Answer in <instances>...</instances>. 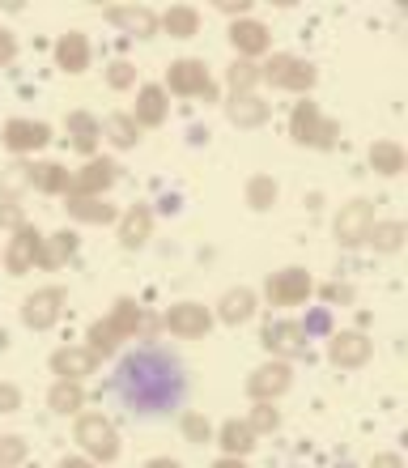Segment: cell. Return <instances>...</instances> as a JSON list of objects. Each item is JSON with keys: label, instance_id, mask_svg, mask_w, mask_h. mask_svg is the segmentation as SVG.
I'll list each match as a JSON object with an SVG mask.
<instances>
[{"label": "cell", "instance_id": "9c48e42d", "mask_svg": "<svg viewBox=\"0 0 408 468\" xmlns=\"http://www.w3.org/2000/svg\"><path fill=\"white\" fill-rule=\"evenodd\" d=\"M289 383H294V370H289L285 357H277V362H264L260 370H251L247 392L251 400H277V396L289 392Z\"/></svg>", "mask_w": 408, "mask_h": 468}, {"label": "cell", "instance_id": "ba28073f", "mask_svg": "<svg viewBox=\"0 0 408 468\" xmlns=\"http://www.w3.org/2000/svg\"><path fill=\"white\" fill-rule=\"evenodd\" d=\"M166 333L171 336H183V341H200V336H209L213 328V315L200 303H174L171 311H166Z\"/></svg>", "mask_w": 408, "mask_h": 468}, {"label": "cell", "instance_id": "60d3db41", "mask_svg": "<svg viewBox=\"0 0 408 468\" xmlns=\"http://www.w3.org/2000/svg\"><path fill=\"white\" fill-rule=\"evenodd\" d=\"M107 81H111L115 90H128V86H136V64H128V60H115L111 69H107Z\"/></svg>", "mask_w": 408, "mask_h": 468}, {"label": "cell", "instance_id": "484cf974", "mask_svg": "<svg viewBox=\"0 0 408 468\" xmlns=\"http://www.w3.org/2000/svg\"><path fill=\"white\" fill-rule=\"evenodd\" d=\"M68 133H73V149L94 154V149H99V136H102V123L86 112H73L68 115Z\"/></svg>", "mask_w": 408, "mask_h": 468}, {"label": "cell", "instance_id": "ab89813d", "mask_svg": "<svg viewBox=\"0 0 408 468\" xmlns=\"http://www.w3.org/2000/svg\"><path fill=\"white\" fill-rule=\"evenodd\" d=\"M179 426H183L187 443H209V439H213V426H209V418H204V413H183V421H179Z\"/></svg>", "mask_w": 408, "mask_h": 468}, {"label": "cell", "instance_id": "7a4b0ae2", "mask_svg": "<svg viewBox=\"0 0 408 468\" xmlns=\"http://www.w3.org/2000/svg\"><path fill=\"white\" fill-rule=\"evenodd\" d=\"M260 77L268 81V86L307 94V90H315V81H319V69L307 64V60H298V56H272L268 69H260Z\"/></svg>", "mask_w": 408, "mask_h": 468}, {"label": "cell", "instance_id": "b9f144b4", "mask_svg": "<svg viewBox=\"0 0 408 468\" xmlns=\"http://www.w3.org/2000/svg\"><path fill=\"white\" fill-rule=\"evenodd\" d=\"M26 226V213L17 200H0V230H22Z\"/></svg>", "mask_w": 408, "mask_h": 468}, {"label": "cell", "instance_id": "bcb514c9", "mask_svg": "<svg viewBox=\"0 0 408 468\" xmlns=\"http://www.w3.org/2000/svg\"><path fill=\"white\" fill-rule=\"evenodd\" d=\"M222 13H230V17H243V13L251 9V0H238V5H217Z\"/></svg>", "mask_w": 408, "mask_h": 468}, {"label": "cell", "instance_id": "f1b7e54d", "mask_svg": "<svg viewBox=\"0 0 408 468\" xmlns=\"http://www.w3.org/2000/svg\"><path fill=\"white\" fill-rule=\"evenodd\" d=\"M366 243H371L374 251L392 256V251H400V247H404V222H374L371 234H366Z\"/></svg>", "mask_w": 408, "mask_h": 468}, {"label": "cell", "instance_id": "2e32d148", "mask_svg": "<svg viewBox=\"0 0 408 468\" xmlns=\"http://www.w3.org/2000/svg\"><path fill=\"white\" fill-rule=\"evenodd\" d=\"M225 115H230V123H238V128H260V123H268L272 107L264 99H251V94H230Z\"/></svg>", "mask_w": 408, "mask_h": 468}, {"label": "cell", "instance_id": "83f0119b", "mask_svg": "<svg viewBox=\"0 0 408 468\" xmlns=\"http://www.w3.org/2000/svg\"><path fill=\"white\" fill-rule=\"evenodd\" d=\"M162 30L171 38H192L200 30V13L192 9V5H174V9H166V17H162Z\"/></svg>", "mask_w": 408, "mask_h": 468}, {"label": "cell", "instance_id": "1f68e13d", "mask_svg": "<svg viewBox=\"0 0 408 468\" xmlns=\"http://www.w3.org/2000/svg\"><path fill=\"white\" fill-rule=\"evenodd\" d=\"M102 133L111 136V145H120V149H132L136 141H141V133H136V120H132V115H124V112L107 115V123H102Z\"/></svg>", "mask_w": 408, "mask_h": 468}, {"label": "cell", "instance_id": "cb8c5ba5", "mask_svg": "<svg viewBox=\"0 0 408 468\" xmlns=\"http://www.w3.org/2000/svg\"><path fill=\"white\" fill-rule=\"evenodd\" d=\"M153 234V213L145 209V205H132L124 218V226H120V243L124 247H141Z\"/></svg>", "mask_w": 408, "mask_h": 468}, {"label": "cell", "instance_id": "ffe728a7", "mask_svg": "<svg viewBox=\"0 0 408 468\" xmlns=\"http://www.w3.org/2000/svg\"><path fill=\"white\" fill-rule=\"evenodd\" d=\"M217 315H222V324H230V328H238V324H247L251 315H256V294H251L247 285H238V290H230V294L222 298V307H217Z\"/></svg>", "mask_w": 408, "mask_h": 468}, {"label": "cell", "instance_id": "5bb4252c", "mask_svg": "<svg viewBox=\"0 0 408 468\" xmlns=\"http://www.w3.org/2000/svg\"><path fill=\"white\" fill-rule=\"evenodd\" d=\"M264 349L281 357H298L307 354V328L302 324H268L264 328Z\"/></svg>", "mask_w": 408, "mask_h": 468}, {"label": "cell", "instance_id": "ee69618b", "mask_svg": "<svg viewBox=\"0 0 408 468\" xmlns=\"http://www.w3.org/2000/svg\"><path fill=\"white\" fill-rule=\"evenodd\" d=\"M13 56H17V38L0 26V64H13Z\"/></svg>", "mask_w": 408, "mask_h": 468}, {"label": "cell", "instance_id": "d6a6232c", "mask_svg": "<svg viewBox=\"0 0 408 468\" xmlns=\"http://www.w3.org/2000/svg\"><path fill=\"white\" fill-rule=\"evenodd\" d=\"M30 187H38V192H60L68 187V175H64V166H56V162H38V166H30Z\"/></svg>", "mask_w": 408, "mask_h": 468}, {"label": "cell", "instance_id": "4fadbf2b", "mask_svg": "<svg viewBox=\"0 0 408 468\" xmlns=\"http://www.w3.org/2000/svg\"><path fill=\"white\" fill-rule=\"evenodd\" d=\"M51 370L60 375V379H86V375H94L99 370V354L94 349H77V346H64L51 354Z\"/></svg>", "mask_w": 408, "mask_h": 468}, {"label": "cell", "instance_id": "277c9868", "mask_svg": "<svg viewBox=\"0 0 408 468\" xmlns=\"http://www.w3.org/2000/svg\"><path fill=\"white\" fill-rule=\"evenodd\" d=\"M120 179V162L111 158H89L81 171L68 179V187H64V197H102L107 187Z\"/></svg>", "mask_w": 408, "mask_h": 468}, {"label": "cell", "instance_id": "52a82bcc", "mask_svg": "<svg viewBox=\"0 0 408 468\" xmlns=\"http://www.w3.org/2000/svg\"><path fill=\"white\" fill-rule=\"evenodd\" d=\"M166 81H171V90L174 94H183V99H213V94H217L204 60H174L171 73H166Z\"/></svg>", "mask_w": 408, "mask_h": 468}, {"label": "cell", "instance_id": "d590c367", "mask_svg": "<svg viewBox=\"0 0 408 468\" xmlns=\"http://www.w3.org/2000/svg\"><path fill=\"white\" fill-rule=\"evenodd\" d=\"M225 81H230V90H235V94H251V86L260 81V69H256V64H247V60H235V64H230V73H225Z\"/></svg>", "mask_w": 408, "mask_h": 468}, {"label": "cell", "instance_id": "74e56055", "mask_svg": "<svg viewBox=\"0 0 408 468\" xmlns=\"http://www.w3.org/2000/svg\"><path fill=\"white\" fill-rule=\"evenodd\" d=\"M26 187H30V166L13 162L9 171H5V179H0V192H5V200H17V192H26Z\"/></svg>", "mask_w": 408, "mask_h": 468}, {"label": "cell", "instance_id": "4dcf8cb0", "mask_svg": "<svg viewBox=\"0 0 408 468\" xmlns=\"http://www.w3.org/2000/svg\"><path fill=\"white\" fill-rule=\"evenodd\" d=\"M107 320L115 324V333H120V336H136L141 328H145V315H141V307H136L132 298H120V303H115V311L107 315Z\"/></svg>", "mask_w": 408, "mask_h": 468}, {"label": "cell", "instance_id": "30bf717a", "mask_svg": "<svg viewBox=\"0 0 408 468\" xmlns=\"http://www.w3.org/2000/svg\"><path fill=\"white\" fill-rule=\"evenodd\" d=\"M38 251H43V234L26 222L22 230H13V243L5 247V269L13 277H22V272H30L38 264Z\"/></svg>", "mask_w": 408, "mask_h": 468}, {"label": "cell", "instance_id": "f35d334b", "mask_svg": "<svg viewBox=\"0 0 408 468\" xmlns=\"http://www.w3.org/2000/svg\"><path fill=\"white\" fill-rule=\"evenodd\" d=\"M247 426L256 434H268V431H277V426H281V413H277V405H272V400H260V405L251 409Z\"/></svg>", "mask_w": 408, "mask_h": 468}, {"label": "cell", "instance_id": "d6986e66", "mask_svg": "<svg viewBox=\"0 0 408 468\" xmlns=\"http://www.w3.org/2000/svg\"><path fill=\"white\" fill-rule=\"evenodd\" d=\"M64 209L73 213L77 222H94V226L115 222V205L102 197H64Z\"/></svg>", "mask_w": 408, "mask_h": 468}, {"label": "cell", "instance_id": "836d02e7", "mask_svg": "<svg viewBox=\"0 0 408 468\" xmlns=\"http://www.w3.org/2000/svg\"><path fill=\"white\" fill-rule=\"evenodd\" d=\"M247 205L256 213H268L272 205H277V179H272V175H256V179H247Z\"/></svg>", "mask_w": 408, "mask_h": 468}, {"label": "cell", "instance_id": "ac0fdd59", "mask_svg": "<svg viewBox=\"0 0 408 468\" xmlns=\"http://www.w3.org/2000/svg\"><path fill=\"white\" fill-rule=\"evenodd\" d=\"M230 43H235L243 56H260V51H268V26L251 22V17H238V22L230 26Z\"/></svg>", "mask_w": 408, "mask_h": 468}, {"label": "cell", "instance_id": "7dc6e473", "mask_svg": "<svg viewBox=\"0 0 408 468\" xmlns=\"http://www.w3.org/2000/svg\"><path fill=\"white\" fill-rule=\"evenodd\" d=\"M323 294H328V298H332V303H336V298H353V290H349V285H328Z\"/></svg>", "mask_w": 408, "mask_h": 468}, {"label": "cell", "instance_id": "8992f818", "mask_svg": "<svg viewBox=\"0 0 408 468\" xmlns=\"http://www.w3.org/2000/svg\"><path fill=\"white\" fill-rule=\"evenodd\" d=\"M374 226V205L371 200H349L345 209L336 213V243L340 247H361L366 243V234Z\"/></svg>", "mask_w": 408, "mask_h": 468}, {"label": "cell", "instance_id": "f546056e", "mask_svg": "<svg viewBox=\"0 0 408 468\" xmlns=\"http://www.w3.org/2000/svg\"><path fill=\"white\" fill-rule=\"evenodd\" d=\"M73 251H77V234H51V243H43V251H38V269H60Z\"/></svg>", "mask_w": 408, "mask_h": 468}, {"label": "cell", "instance_id": "c3c4849f", "mask_svg": "<svg viewBox=\"0 0 408 468\" xmlns=\"http://www.w3.org/2000/svg\"><path fill=\"white\" fill-rule=\"evenodd\" d=\"M89 456H64V468H86Z\"/></svg>", "mask_w": 408, "mask_h": 468}, {"label": "cell", "instance_id": "e575fe53", "mask_svg": "<svg viewBox=\"0 0 408 468\" xmlns=\"http://www.w3.org/2000/svg\"><path fill=\"white\" fill-rule=\"evenodd\" d=\"M89 349H94V354L99 357H107V354H115V349H120V341H124V336L115 333V324L111 320H99V324H89Z\"/></svg>", "mask_w": 408, "mask_h": 468}, {"label": "cell", "instance_id": "9a60e30c", "mask_svg": "<svg viewBox=\"0 0 408 468\" xmlns=\"http://www.w3.org/2000/svg\"><path fill=\"white\" fill-rule=\"evenodd\" d=\"M319 123H323V115L315 102L310 99L294 102V112H289V136H294L298 145H315V141H319Z\"/></svg>", "mask_w": 408, "mask_h": 468}, {"label": "cell", "instance_id": "4316f807", "mask_svg": "<svg viewBox=\"0 0 408 468\" xmlns=\"http://www.w3.org/2000/svg\"><path fill=\"white\" fill-rule=\"evenodd\" d=\"M47 405H51V413H77V409L86 405V392H81L77 379H56L47 392Z\"/></svg>", "mask_w": 408, "mask_h": 468}, {"label": "cell", "instance_id": "8fae6325", "mask_svg": "<svg viewBox=\"0 0 408 468\" xmlns=\"http://www.w3.org/2000/svg\"><path fill=\"white\" fill-rule=\"evenodd\" d=\"M371 354H374V346H371V336H361V333H336L332 336V346H328V357H332L340 370H358V367H366L371 362Z\"/></svg>", "mask_w": 408, "mask_h": 468}, {"label": "cell", "instance_id": "3957f363", "mask_svg": "<svg viewBox=\"0 0 408 468\" xmlns=\"http://www.w3.org/2000/svg\"><path fill=\"white\" fill-rule=\"evenodd\" d=\"M64 303H68V294H64L60 285H47V290H35V294L22 303V324L26 328H35V333H47L51 324L60 320Z\"/></svg>", "mask_w": 408, "mask_h": 468}, {"label": "cell", "instance_id": "d4e9b609", "mask_svg": "<svg viewBox=\"0 0 408 468\" xmlns=\"http://www.w3.org/2000/svg\"><path fill=\"white\" fill-rule=\"evenodd\" d=\"M404 145H396V141H374L371 145V166L379 175H387V179H396L400 171H404Z\"/></svg>", "mask_w": 408, "mask_h": 468}, {"label": "cell", "instance_id": "603a6c76", "mask_svg": "<svg viewBox=\"0 0 408 468\" xmlns=\"http://www.w3.org/2000/svg\"><path fill=\"white\" fill-rule=\"evenodd\" d=\"M217 443H222V452L225 456H251V447H256V431H251L247 421H238V418H230L222 426V439H217Z\"/></svg>", "mask_w": 408, "mask_h": 468}, {"label": "cell", "instance_id": "f6af8a7d", "mask_svg": "<svg viewBox=\"0 0 408 468\" xmlns=\"http://www.w3.org/2000/svg\"><path fill=\"white\" fill-rule=\"evenodd\" d=\"M336 133H340V123L323 120V123H319V141H315V145H319V149H332V145H336Z\"/></svg>", "mask_w": 408, "mask_h": 468}, {"label": "cell", "instance_id": "8d00e7d4", "mask_svg": "<svg viewBox=\"0 0 408 468\" xmlns=\"http://www.w3.org/2000/svg\"><path fill=\"white\" fill-rule=\"evenodd\" d=\"M26 456H30V443H26L22 434H5V439H0V468L26 464Z\"/></svg>", "mask_w": 408, "mask_h": 468}, {"label": "cell", "instance_id": "7402d4cb", "mask_svg": "<svg viewBox=\"0 0 408 468\" xmlns=\"http://www.w3.org/2000/svg\"><path fill=\"white\" fill-rule=\"evenodd\" d=\"M132 120L136 123H149V128H158V123L166 120V90H162V86H141Z\"/></svg>", "mask_w": 408, "mask_h": 468}, {"label": "cell", "instance_id": "7bdbcfd3", "mask_svg": "<svg viewBox=\"0 0 408 468\" xmlns=\"http://www.w3.org/2000/svg\"><path fill=\"white\" fill-rule=\"evenodd\" d=\"M22 409V388L17 383H0V413H13Z\"/></svg>", "mask_w": 408, "mask_h": 468}, {"label": "cell", "instance_id": "e0dca14e", "mask_svg": "<svg viewBox=\"0 0 408 468\" xmlns=\"http://www.w3.org/2000/svg\"><path fill=\"white\" fill-rule=\"evenodd\" d=\"M56 64H60L64 73H86L89 69V38L68 30V35L56 43Z\"/></svg>", "mask_w": 408, "mask_h": 468}, {"label": "cell", "instance_id": "5b68a950", "mask_svg": "<svg viewBox=\"0 0 408 468\" xmlns=\"http://www.w3.org/2000/svg\"><path fill=\"white\" fill-rule=\"evenodd\" d=\"M310 272L307 269H281L272 272L268 285H264V294H268L272 307H298V303H307L310 298Z\"/></svg>", "mask_w": 408, "mask_h": 468}, {"label": "cell", "instance_id": "681fc988", "mask_svg": "<svg viewBox=\"0 0 408 468\" xmlns=\"http://www.w3.org/2000/svg\"><path fill=\"white\" fill-rule=\"evenodd\" d=\"M5 349H9V333H5V328H0V354H5Z\"/></svg>", "mask_w": 408, "mask_h": 468}, {"label": "cell", "instance_id": "6da1fadb", "mask_svg": "<svg viewBox=\"0 0 408 468\" xmlns=\"http://www.w3.org/2000/svg\"><path fill=\"white\" fill-rule=\"evenodd\" d=\"M73 439L86 447V456L99 460V464L120 460V434H115L111 418H102V413H86V418H77Z\"/></svg>", "mask_w": 408, "mask_h": 468}, {"label": "cell", "instance_id": "7c38bea8", "mask_svg": "<svg viewBox=\"0 0 408 468\" xmlns=\"http://www.w3.org/2000/svg\"><path fill=\"white\" fill-rule=\"evenodd\" d=\"M0 141L13 149V154H30V149H43L51 141V128L38 120H9L5 123V133Z\"/></svg>", "mask_w": 408, "mask_h": 468}, {"label": "cell", "instance_id": "44dd1931", "mask_svg": "<svg viewBox=\"0 0 408 468\" xmlns=\"http://www.w3.org/2000/svg\"><path fill=\"white\" fill-rule=\"evenodd\" d=\"M107 17H111L115 26H124L128 35H136V38H149L158 30V17H153L145 5H136V9H120V5H115V9H107Z\"/></svg>", "mask_w": 408, "mask_h": 468}]
</instances>
